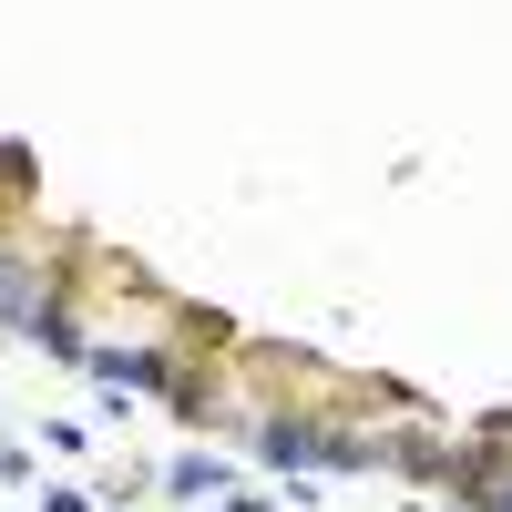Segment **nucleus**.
<instances>
[{"instance_id":"obj_1","label":"nucleus","mask_w":512,"mask_h":512,"mask_svg":"<svg viewBox=\"0 0 512 512\" xmlns=\"http://www.w3.org/2000/svg\"><path fill=\"white\" fill-rule=\"evenodd\" d=\"M0 308H11V318H41V287H31L21 267H0Z\"/></svg>"}]
</instances>
